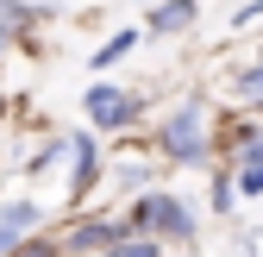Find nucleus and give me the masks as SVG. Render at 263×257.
<instances>
[{
    "instance_id": "nucleus-8",
    "label": "nucleus",
    "mask_w": 263,
    "mask_h": 257,
    "mask_svg": "<svg viewBox=\"0 0 263 257\" xmlns=\"http://www.w3.org/2000/svg\"><path fill=\"white\" fill-rule=\"evenodd\" d=\"M113 238H119L113 226H88V232H76V245H69V251H101V245H113Z\"/></svg>"
},
{
    "instance_id": "nucleus-13",
    "label": "nucleus",
    "mask_w": 263,
    "mask_h": 257,
    "mask_svg": "<svg viewBox=\"0 0 263 257\" xmlns=\"http://www.w3.org/2000/svg\"><path fill=\"white\" fill-rule=\"evenodd\" d=\"M7 38H13V31H7V25H0V50H7Z\"/></svg>"
},
{
    "instance_id": "nucleus-1",
    "label": "nucleus",
    "mask_w": 263,
    "mask_h": 257,
    "mask_svg": "<svg viewBox=\"0 0 263 257\" xmlns=\"http://www.w3.org/2000/svg\"><path fill=\"white\" fill-rule=\"evenodd\" d=\"M132 107H138V101H132V94H119V88H88V113H94V125H125L132 119Z\"/></svg>"
},
{
    "instance_id": "nucleus-11",
    "label": "nucleus",
    "mask_w": 263,
    "mask_h": 257,
    "mask_svg": "<svg viewBox=\"0 0 263 257\" xmlns=\"http://www.w3.org/2000/svg\"><path fill=\"white\" fill-rule=\"evenodd\" d=\"M19 257H50V245H19Z\"/></svg>"
},
{
    "instance_id": "nucleus-4",
    "label": "nucleus",
    "mask_w": 263,
    "mask_h": 257,
    "mask_svg": "<svg viewBox=\"0 0 263 257\" xmlns=\"http://www.w3.org/2000/svg\"><path fill=\"white\" fill-rule=\"evenodd\" d=\"M138 50V31H113V38L94 50V69H107V63H119V57H132Z\"/></svg>"
},
{
    "instance_id": "nucleus-5",
    "label": "nucleus",
    "mask_w": 263,
    "mask_h": 257,
    "mask_svg": "<svg viewBox=\"0 0 263 257\" xmlns=\"http://www.w3.org/2000/svg\"><path fill=\"white\" fill-rule=\"evenodd\" d=\"M188 19H194V0H170V7H157L151 25H157V31H176V25H188Z\"/></svg>"
},
{
    "instance_id": "nucleus-2",
    "label": "nucleus",
    "mask_w": 263,
    "mask_h": 257,
    "mask_svg": "<svg viewBox=\"0 0 263 257\" xmlns=\"http://www.w3.org/2000/svg\"><path fill=\"white\" fill-rule=\"evenodd\" d=\"M170 157H201V107L194 101L170 119Z\"/></svg>"
},
{
    "instance_id": "nucleus-10",
    "label": "nucleus",
    "mask_w": 263,
    "mask_h": 257,
    "mask_svg": "<svg viewBox=\"0 0 263 257\" xmlns=\"http://www.w3.org/2000/svg\"><path fill=\"white\" fill-rule=\"evenodd\" d=\"M107 257H157V245H151V238H138V245H113Z\"/></svg>"
},
{
    "instance_id": "nucleus-12",
    "label": "nucleus",
    "mask_w": 263,
    "mask_h": 257,
    "mask_svg": "<svg viewBox=\"0 0 263 257\" xmlns=\"http://www.w3.org/2000/svg\"><path fill=\"white\" fill-rule=\"evenodd\" d=\"M245 94H263V69H257V76H245Z\"/></svg>"
},
{
    "instance_id": "nucleus-6",
    "label": "nucleus",
    "mask_w": 263,
    "mask_h": 257,
    "mask_svg": "<svg viewBox=\"0 0 263 257\" xmlns=\"http://www.w3.org/2000/svg\"><path fill=\"white\" fill-rule=\"evenodd\" d=\"M238 188H245V195H263V144H251V157H245V176H238Z\"/></svg>"
},
{
    "instance_id": "nucleus-9",
    "label": "nucleus",
    "mask_w": 263,
    "mask_h": 257,
    "mask_svg": "<svg viewBox=\"0 0 263 257\" xmlns=\"http://www.w3.org/2000/svg\"><path fill=\"white\" fill-rule=\"evenodd\" d=\"M31 226V207H7V219H0V232H25Z\"/></svg>"
},
{
    "instance_id": "nucleus-3",
    "label": "nucleus",
    "mask_w": 263,
    "mask_h": 257,
    "mask_svg": "<svg viewBox=\"0 0 263 257\" xmlns=\"http://www.w3.org/2000/svg\"><path fill=\"white\" fill-rule=\"evenodd\" d=\"M138 226H163V232L188 238V232H194V219H188L176 201H163V195H157V201H144V207H138Z\"/></svg>"
},
{
    "instance_id": "nucleus-7",
    "label": "nucleus",
    "mask_w": 263,
    "mask_h": 257,
    "mask_svg": "<svg viewBox=\"0 0 263 257\" xmlns=\"http://www.w3.org/2000/svg\"><path fill=\"white\" fill-rule=\"evenodd\" d=\"M88 182H94V144L82 138V144H76V195H82Z\"/></svg>"
}]
</instances>
